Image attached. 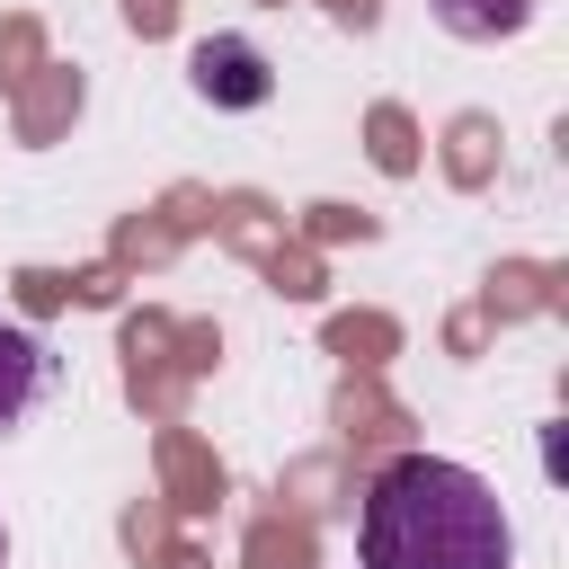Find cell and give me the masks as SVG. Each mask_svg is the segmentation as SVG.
<instances>
[{"mask_svg": "<svg viewBox=\"0 0 569 569\" xmlns=\"http://www.w3.org/2000/svg\"><path fill=\"white\" fill-rule=\"evenodd\" d=\"M356 560L365 569H507L516 533L480 471H462L445 453H400L365 489Z\"/></svg>", "mask_w": 569, "mask_h": 569, "instance_id": "6da1fadb", "label": "cell"}, {"mask_svg": "<svg viewBox=\"0 0 569 569\" xmlns=\"http://www.w3.org/2000/svg\"><path fill=\"white\" fill-rule=\"evenodd\" d=\"M187 89H196L204 107H222V116H249V107L276 98V62H267L249 36H196V44H187Z\"/></svg>", "mask_w": 569, "mask_h": 569, "instance_id": "7a4b0ae2", "label": "cell"}, {"mask_svg": "<svg viewBox=\"0 0 569 569\" xmlns=\"http://www.w3.org/2000/svg\"><path fill=\"white\" fill-rule=\"evenodd\" d=\"M53 391V347L18 320H0V436H18Z\"/></svg>", "mask_w": 569, "mask_h": 569, "instance_id": "3957f363", "label": "cell"}, {"mask_svg": "<svg viewBox=\"0 0 569 569\" xmlns=\"http://www.w3.org/2000/svg\"><path fill=\"white\" fill-rule=\"evenodd\" d=\"M427 9H436V27L462 36V44H507V36L533 27L542 0H427Z\"/></svg>", "mask_w": 569, "mask_h": 569, "instance_id": "277c9868", "label": "cell"}, {"mask_svg": "<svg viewBox=\"0 0 569 569\" xmlns=\"http://www.w3.org/2000/svg\"><path fill=\"white\" fill-rule=\"evenodd\" d=\"M0 569H9V533H0Z\"/></svg>", "mask_w": 569, "mask_h": 569, "instance_id": "5b68a950", "label": "cell"}]
</instances>
